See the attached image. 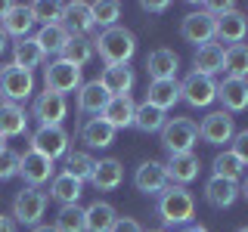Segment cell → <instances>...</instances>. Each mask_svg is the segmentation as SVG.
Here are the masks:
<instances>
[{
	"label": "cell",
	"mask_w": 248,
	"mask_h": 232,
	"mask_svg": "<svg viewBox=\"0 0 248 232\" xmlns=\"http://www.w3.org/2000/svg\"><path fill=\"white\" fill-rule=\"evenodd\" d=\"M155 214L165 226H189L196 217V198L186 192V186H165V192L155 201Z\"/></svg>",
	"instance_id": "cell-1"
},
{
	"label": "cell",
	"mask_w": 248,
	"mask_h": 232,
	"mask_svg": "<svg viewBox=\"0 0 248 232\" xmlns=\"http://www.w3.org/2000/svg\"><path fill=\"white\" fill-rule=\"evenodd\" d=\"M93 50L99 53V59H103L106 65H127L137 53V37L130 34L127 28L115 25V28L99 31V37L93 41Z\"/></svg>",
	"instance_id": "cell-2"
},
{
	"label": "cell",
	"mask_w": 248,
	"mask_h": 232,
	"mask_svg": "<svg viewBox=\"0 0 248 232\" xmlns=\"http://www.w3.org/2000/svg\"><path fill=\"white\" fill-rule=\"evenodd\" d=\"M196 143H199V124L192 118H170L161 127V145L168 149V155L192 152Z\"/></svg>",
	"instance_id": "cell-3"
},
{
	"label": "cell",
	"mask_w": 248,
	"mask_h": 232,
	"mask_svg": "<svg viewBox=\"0 0 248 232\" xmlns=\"http://www.w3.org/2000/svg\"><path fill=\"white\" fill-rule=\"evenodd\" d=\"M46 192L41 189H34V186H25V189H19L16 192V198H13V217H16V223H22V226H37L41 223V217L46 211Z\"/></svg>",
	"instance_id": "cell-4"
},
{
	"label": "cell",
	"mask_w": 248,
	"mask_h": 232,
	"mask_svg": "<svg viewBox=\"0 0 248 232\" xmlns=\"http://www.w3.org/2000/svg\"><path fill=\"white\" fill-rule=\"evenodd\" d=\"M180 37L186 44H196V46H205V44H211L217 41V19L208 10H192L189 15H183V22H180Z\"/></svg>",
	"instance_id": "cell-5"
},
{
	"label": "cell",
	"mask_w": 248,
	"mask_h": 232,
	"mask_svg": "<svg viewBox=\"0 0 248 232\" xmlns=\"http://www.w3.org/2000/svg\"><path fill=\"white\" fill-rule=\"evenodd\" d=\"M31 93H34V77H31V72H22V68H16V65L0 68V99H3V102L19 105Z\"/></svg>",
	"instance_id": "cell-6"
},
{
	"label": "cell",
	"mask_w": 248,
	"mask_h": 232,
	"mask_svg": "<svg viewBox=\"0 0 248 232\" xmlns=\"http://www.w3.org/2000/svg\"><path fill=\"white\" fill-rule=\"evenodd\" d=\"M44 87L50 93L65 96V93H72V90L81 87V68L72 65V62H65V59L50 62V65L44 68Z\"/></svg>",
	"instance_id": "cell-7"
},
{
	"label": "cell",
	"mask_w": 248,
	"mask_h": 232,
	"mask_svg": "<svg viewBox=\"0 0 248 232\" xmlns=\"http://www.w3.org/2000/svg\"><path fill=\"white\" fill-rule=\"evenodd\" d=\"M31 152L56 161L68 155V130L65 127H37L31 136Z\"/></svg>",
	"instance_id": "cell-8"
},
{
	"label": "cell",
	"mask_w": 248,
	"mask_h": 232,
	"mask_svg": "<svg viewBox=\"0 0 248 232\" xmlns=\"http://www.w3.org/2000/svg\"><path fill=\"white\" fill-rule=\"evenodd\" d=\"M180 99L192 108H208L217 99V84L214 77H205V74H186L183 84H180Z\"/></svg>",
	"instance_id": "cell-9"
},
{
	"label": "cell",
	"mask_w": 248,
	"mask_h": 232,
	"mask_svg": "<svg viewBox=\"0 0 248 232\" xmlns=\"http://www.w3.org/2000/svg\"><path fill=\"white\" fill-rule=\"evenodd\" d=\"M236 136V121H232L230 112H208L205 118H202L199 124V139H205V143L211 145H223L230 143V139Z\"/></svg>",
	"instance_id": "cell-10"
},
{
	"label": "cell",
	"mask_w": 248,
	"mask_h": 232,
	"mask_svg": "<svg viewBox=\"0 0 248 232\" xmlns=\"http://www.w3.org/2000/svg\"><path fill=\"white\" fill-rule=\"evenodd\" d=\"M68 115V102L59 93H41L31 105V118H37L41 127H62V118Z\"/></svg>",
	"instance_id": "cell-11"
},
{
	"label": "cell",
	"mask_w": 248,
	"mask_h": 232,
	"mask_svg": "<svg viewBox=\"0 0 248 232\" xmlns=\"http://www.w3.org/2000/svg\"><path fill=\"white\" fill-rule=\"evenodd\" d=\"M53 161L50 158H44V155H37V152H25L22 155V164H19V176L25 180L28 186H34V189H41L44 183H50L53 180Z\"/></svg>",
	"instance_id": "cell-12"
},
{
	"label": "cell",
	"mask_w": 248,
	"mask_h": 232,
	"mask_svg": "<svg viewBox=\"0 0 248 232\" xmlns=\"http://www.w3.org/2000/svg\"><path fill=\"white\" fill-rule=\"evenodd\" d=\"M134 186L137 192L143 195H161L168 186V174H165V164L161 161H143L134 174Z\"/></svg>",
	"instance_id": "cell-13"
},
{
	"label": "cell",
	"mask_w": 248,
	"mask_h": 232,
	"mask_svg": "<svg viewBox=\"0 0 248 232\" xmlns=\"http://www.w3.org/2000/svg\"><path fill=\"white\" fill-rule=\"evenodd\" d=\"M177 68H180V56L168 46H158L146 56V72L152 81H177Z\"/></svg>",
	"instance_id": "cell-14"
},
{
	"label": "cell",
	"mask_w": 248,
	"mask_h": 232,
	"mask_svg": "<svg viewBox=\"0 0 248 232\" xmlns=\"http://www.w3.org/2000/svg\"><path fill=\"white\" fill-rule=\"evenodd\" d=\"M202 170V161L196 158L192 152H183V155H170L168 164H165V174H168V183L170 186H186L199 176Z\"/></svg>",
	"instance_id": "cell-15"
},
{
	"label": "cell",
	"mask_w": 248,
	"mask_h": 232,
	"mask_svg": "<svg viewBox=\"0 0 248 232\" xmlns=\"http://www.w3.org/2000/svg\"><path fill=\"white\" fill-rule=\"evenodd\" d=\"M31 25H34V10H31V3H10L3 13V19H0V28L6 31V37H28Z\"/></svg>",
	"instance_id": "cell-16"
},
{
	"label": "cell",
	"mask_w": 248,
	"mask_h": 232,
	"mask_svg": "<svg viewBox=\"0 0 248 232\" xmlns=\"http://www.w3.org/2000/svg\"><path fill=\"white\" fill-rule=\"evenodd\" d=\"M134 112H137V105L130 96H108V102L99 112V118L112 130H124V127H134Z\"/></svg>",
	"instance_id": "cell-17"
},
{
	"label": "cell",
	"mask_w": 248,
	"mask_h": 232,
	"mask_svg": "<svg viewBox=\"0 0 248 232\" xmlns=\"http://www.w3.org/2000/svg\"><path fill=\"white\" fill-rule=\"evenodd\" d=\"M62 25L72 37H84L93 25V13H90V3H81V0H75V3H62Z\"/></svg>",
	"instance_id": "cell-18"
},
{
	"label": "cell",
	"mask_w": 248,
	"mask_h": 232,
	"mask_svg": "<svg viewBox=\"0 0 248 232\" xmlns=\"http://www.w3.org/2000/svg\"><path fill=\"white\" fill-rule=\"evenodd\" d=\"M121 183H124L121 161H115V158L96 161V167H93V174H90V186H93V189H96V192H115Z\"/></svg>",
	"instance_id": "cell-19"
},
{
	"label": "cell",
	"mask_w": 248,
	"mask_h": 232,
	"mask_svg": "<svg viewBox=\"0 0 248 232\" xmlns=\"http://www.w3.org/2000/svg\"><path fill=\"white\" fill-rule=\"evenodd\" d=\"M217 99L223 102V112H245L248 108V81H236V77H223L217 84Z\"/></svg>",
	"instance_id": "cell-20"
},
{
	"label": "cell",
	"mask_w": 248,
	"mask_h": 232,
	"mask_svg": "<svg viewBox=\"0 0 248 232\" xmlns=\"http://www.w3.org/2000/svg\"><path fill=\"white\" fill-rule=\"evenodd\" d=\"M236 198H239V183L220 180V176H211V180L205 183V201L214 211H227V207L236 204Z\"/></svg>",
	"instance_id": "cell-21"
},
{
	"label": "cell",
	"mask_w": 248,
	"mask_h": 232,
	"mask_svg": "<svg viewBox=\"0 0 248 232\" xmlns=\"http://www.w3.org/2000/svg\"><path fill=\"white\" fill-rule=\"evenodd\" d=\"M248 34V19L239 10H230L223 15H217V41L220 44H242Z\"/></svg>",
	"instance_id": "cell-22"
},
{
	"label": "cell",
	"mask_w": 248,
	"mask_h": 232,
	"mask_svg": "<svg viewBox=\"0 0 248 232\" xmlns=\"http://www.w3.org/2000/svg\"><path fill=\"white\" fill-rule=\"evenodd\" d=\"M106 102H108V93L99 81H87V84L78 87V112L81 115H96L99 118V112L106 108Z\"/></svg>",
	"instance_id": "cell-23"
},
{
	"label": "cell",
	"mask_w": 248,
	"mask_h": 232,
	"mask_svg": "<svg viewBox=\"0 0 248 232\" xmlns=\"http://www.w3.org/2000/svg\"><path fill=\"white\" fill-rule=\"evenodd\" d=\"M81 195H84V183L75 180V176H68L65 170L50 180V198L59 201L62 207H65V204H78V198H81Z\"/></svg>",
	"instance_id": "cell-24"
},
{
	"label": "cell",
	"mask_w": 248,
	"mask_h": 232,
	"mask_svg": "<svg viewBox=\"0 0 248 232\" xmlns=\"http://www.w3.org/2000/svg\"><path fill=\"white\" fill-rule=\"evenodd\" d=\"M99 84L106 87L108 96H130V87H134V72L127 65H106Z\"/></svg>",
	"instance_id": "cell-25"
},
{
	"label": "cell",
	"mask_w": 248,
	"mask_h": 232,
	"mask_svg": "<svg viewBox=\"0 0 248 232\" xmlns=\"http://www.w3.org/2000/svg\"><path fill=\"white\" fill-rule=\"evenodd\" d=\"M146 102L168 112L180 102V84L177 81H149V90H146Z\"/></svg>",
	"instance_id": "cell-26"
},
{
	"label": "cell",
	"mask_w": 248,
	"mask_h": 232,
	"mask_svg": "<svg viewBox=\"0 0 248 232\" xmlns=\"http://www.w3.org/2000/svg\"><path fill=\"white\" fill-rule=\"evenodd\" d=\"M192 65H196V74H205V77H214L217 72H223V46L220 44H205L196 50L192 56Z\"/></svg>",
	"instance_id": "cell-27"
},
{
	"label": "cell",
	"mask_w": 248,
	"mask_h": 232,
	"mask_svg": "<svg viewBox=\"0 0 248 232\" xmlns=\"http://www.w3.org/2000/svg\"><path fill=\"white\" fill-rule=\"evenodd\" d=\"M44 59H46V53L41 50V44H37L34 37H22V41L13 46V65L22 68V72H31V68L44 65Z\"/></svg>",
	"instance_id": "cell-28"
},
{
	"label": "cell",
	"mask_w": 248,
	"mask_h": 232,
	"mask_svg": "<svg viewBox=\"0 0 248 232\" xmlns=\"http://www.w3.org/2000/svg\"><path fill=\"white\" fill-rule=\"evenodd\" d=\"M81 139L90 149H108V145L115 143V130L108 127L103 118H87L81 124Z\"/></svg>",
	"instance_id": "cell-29"
},
{
	"label": "cell",
	"mask_w": 248,
	"mask_h": 232,
	"mask_svg": "<svg viewBox=\"0 0 248 232\" xmlns=\"http://www.w3.org/2000/svg\"><path fill=\"white\" fill-rule=\"evenodd\" d=\"M28 130V115L13 102H0V136H22Z\"/></svg>",
	"instance_id": "cell-30"
},
{
	"label": "cell",
	"mask_w": 248,
	"mask_h": 232,
	"mask_svg": "<svg viewBox=\"0 0 248 232\" xmlns=\"http://www.w3.org/2000/svg\"><path fill=\"white\" fill-rule=\"evenodd\" d=\"M84 220H87V232H108L118 214L108 201H93L90 207H84Z\"/></svg>",
	"instance_id": "cell-31"
},
{
	"label": "cell",
	"mask_w": 248,
	"mask_h": 232,
	"mask_svg": "<svg viewBox=\"0 0 248 232\" xmlns=\"http://www.w3.org/2000/svg\"><path fill=\"white\" fill-rule=\"evenodd\" d=\"M223 72L227 77L248 81V44H232L223 50Z\"/></svg>",
	"instance_id": "cell-32"
},
{
	"label": "cell",
	"mask_w": 248,
	"mask_h": 232,
	"mask_svg": "<svg viewBox=\"0 0 248 232\" xmlns=\"http://www.w3.org/2000/svg\"><path fill=\"white\" fill-rule=\"evenodd\" d=\"M165 124H168V112H161V108H155V105H149V102L137 105V112H134V127L140 130V133H158Z\"/></svg>",
	"instance_id": "cell-33"
},
{
	"label": "cell",
	"mask_w": 248,
	"mask_h": 232,
	"mask_svg": "<svg viewBox=\"0 0 248 232\" xmlns=\"http://www.w3.org/2000/svg\"><path fill=\"white\" fill-rule=\"evenodd\" d=\"M96 56V50H93V41H87V37H68V44L62 46V53H59V59H65V62H72V65H87V62Z\"/></svg>",
	"instance_id": "cell-34"
},
{
	"label": "cell",
	"mask_w": 248,
	"mask_h": 232,
	"mask_svg": "<svg viewBox=\"0 0 248 232\" xmlns=\"http://www.w3.org/2000/svg\"><path fill=\"white\" fill-rule=\"evenodd\" d=\"M211 170H214V176H220V180H232V183H239V180H242V174H245V164H242V161H239L230 149H223V152L214 158Z\"/></svg>",
	"instance_id": "cell-35"
},
{
	"label": "cell",
	"mask_w": 248,
	"mask_h": 232,
	"mask_svg": "<svg viewBox=\"0 0 248 232\" xmlns=\"http://www.w3.org/2000/svg\"><path fill=\"white\" fill-rule=\"evenodd\" d=\"M56 232H87V220H84V207L78 204H65L56 214Z\"/></svg>",
	"instance_id": "cell-36"
},
{
	"label": "cell",
	"mask_w": 248,
	"mask_h": 232,
	"mask_svg": "<svg viewBox=\"0 0 248 232\" xmlns=\"http://www.w3.org/2000/svg\"><path fill=\"white\" fill-rule=\"evenodd\" d=\"M68 37H72V34L65 31V25H44L34 34V41L41 44L44 53H62V46L68 44Z\"/></svg>",
	"instance_id": "cell-37"
},
{
	"label": "cell",
	"mask_w": 248,
	"mask_h": 232,
	"mask_svg": "<svg viewBox=\"0 0 248 232\" xmlns=\"http://www.w3.org/2000/svg\"><path fill=\"white\" fill-rule=\"evenodd\" d=\"M93 167H96V158H90L87 152H68L65 155V174L75 176V180H90Z\"/></svg>",
	"instance_id": "cell-38"
},
{
	"label": "cell",
	"mask_w": 248,
	"mask_h": 232,
	"mask_svg": "<svg viewBox=\"0 0 248 232\" xmlns=\"http://www.w3.org/2000/svg\"><path fill=\"white\" fill-rule=\"evenodd\" d=\"M90 13H93V25L99 28H115L121 19V3H112V0H103V3H90Z\"/></svg>",
	"instance_id": "cell-39"
},
{
	"label": "cell",
	"mask_w": 248,
	"mask_h": 232,
	"mask_svg": "<svg viewBox=\"0 0 248 232\" xmlns=\"http://www.w3.org/2000/svg\"><path fill=\"white\" fill-rule=\"evenodd\" d=\"M31 10H34V22H41V25H62V3H31Z\"/></svg>",
	"instance_id": "cell-40"
},
{
	"label": "cell",
	"mask_w": 248,
	"mask_h": 232,
	"mask_svg": "<svg viewBox=\"0 0 248 232\" xmlns=\"http://www.w3.org/2000/svg\"><path fill=\"white\" fill-rule=\"evenodd\" d=\"M19 164H22V155L13 152V149H3V152H0V180H13V176H19Z\"/></svg>",
	"instance_id": "cell-41"
},
{
	"label": "cell",
	"mask_w": 248,
	"mask_h": 232,
	"mask_svg": "<svg viewBox=\"0 0 248 232\" xmlns=\"http://www.w3.org/2000/svg\"><path fill=\"white\" fill-rule=\"evenodd\" d=\"M230 152L248 167V130H239V133L232 136V149H230Z\"/></svg>",
	"instance_id": "cell-42"
},
{
	"label": "cell",
	"mask_w": 248,
	"mask_h": 232,
	"mask_svg": "<svg viewBox=\"0 0 248 232\" xmlns=\"http://www.w3.org/2000/svg\"><path fill=\"white\" fill-rule=\"evenodd\" d=\"M108 232H143V226L134 220V217H118V220L112 223V229Z\"/></svg>",
	"instance_id": "cell-43"
},
{
	"label": "cell",
	"mask_w": 248,
	"mask_h": 232,
	"mask_svg": "<svg viewBox=\"0 0 248 232\" xmlns=\"http://www.w3.org/2000/svg\"><path fill=\"white\" fill-rule=\"evenodd\" d=\"M140 6H143L146 13H165V10H168L165 0H155V3H149V0H146V3H140Z\"/></svg>",
	"instance_id": "cell-44"
},
{
	"label": "cell",
	"mask_w": 248,
	"mask_h": 232,
	"mask_svg": "<svg viewBox=\"0 0 248 232\" xmlns=\"http://www.w3.org/2000/svg\"><path fill=\"white\" fill-rule=\"evenodd\" d=\"M0 232H16V223L10 217H3V214H0Z\"/></svg>",
	"instance_id": "cell-45"
},
{
	"label": "cell",
	"mask_w": 248,
	"mask_h": 232,
	"mask_svg": "<svg viewBox=\"0 0 248 232\" xmlns=\"http://www.w3.org/2000/svg\"><path fill=\"white\" fill-rule=\"evenodd\" d=\"M180 232H208L205 226H199V223H189V226H183Z\"/></svg>",
	"instance_id": "cell-46"
},
{
	"label": "cell",
	"mask_w": 248,
	"mask_h": 232,
	"mask_svg": "<svg viewBox=\"0 0 248 232\" xmlns=\"http://www.w3.org/2000/svg\"><path fill=\"white\" fill-rule=\"evenodd\" d=\"M6 44H10V37H6V31L0 28V56H3V50H6Z\"/></svg>",
	"instance_id": "cell-47"
},
{
	"label": "cell",
	"mask_w": 248,
	"mask_h": 232,
	"mask_svg": "<svg viewBox=\"0 0 248 232\" xmlns=\"http://www.w3.org/2000/svg\"><path fill=\"white\" fill-rule=\"evenodd\" d=\"M239 195L248 201V176H242V186H239Z\"/></svg>",
	"instance_id": "cell-48"
},
{
	"label": "cell",
	"mask_w": 248,
	"mask_h": 232,
	"mask_svg": "<svg viewBox=\"0 0 248 232\" xmlns=\"http://www.w3.org/2000/svg\"><path fill=\"white\" fill-rule=\"evenodd\" d=\"M31 232H56V226H46V223H37Z\"/></svg>",
	"instance_id": "cell-49"
},
{
	"label": "cell",
	"mask_w": 248,
	"mask_h": 232,
	"mask_svg": "<svg viewBox=\"0 0 248 232\" xmlns=\"http://www.w3.org/2000/svg\"><path fill=\"white\" fill-rule=\"evenodd\" d=\"M6 6H10V3H0V19H3V13H6Z\"/></svg>",
	"instance_id": "cell-50"
},
{
	"label": "cell",
	"mask_w": 248,
	"mask_h": 232,
	"mask_svg": "<svg viewBox=\"0 0 248 232\" xmlns=\"http://www.w3.org/2000/svg\"><path fill=\"white\" fill-rule=\"evenodd\" d=\"M3 149H6V139H3V136H0V152H3Z\"/></svg>",
	"instance_id": "cell-51"
},
{
	"label": "cell",
	"mask_w": 248,
	"mask_h": 232,
	"mask_svg": "<svg viewBox=\"0 0 248 232\" xmlns=\"http://www.w3.org/2000/svg\"><path fill=\"white\" fill-rule=\"evenodd\" d=\"M236 232H248V226H242V229H236Z\"/></svg>",
	"instance_id": "cell-52"
},
{
	"label": "cell",
	"mask_w": 248,
	"mask_h": 232,
	"mask_svg": "<svg viewBox=\"0 0 248 232\" xmlns=\"http://www.w3.org/2000/svg\"><path fill=\"white\" fill-rule=\"evenodd\" d=\"M149 232H165V229H149Z\"/></svg>",
	"instance_id": "cell-53"
}]
</instances>
